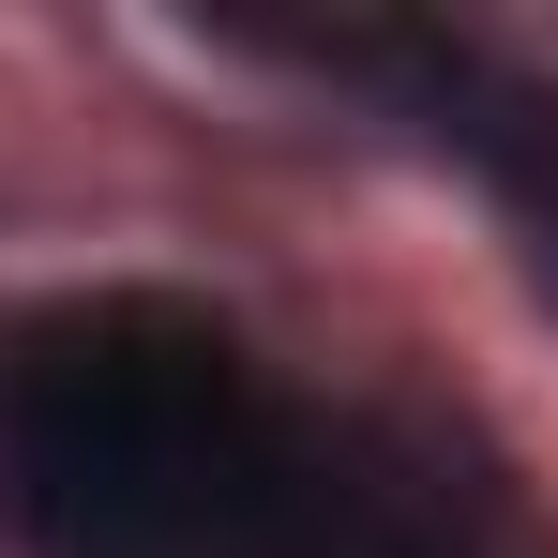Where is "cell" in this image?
Here are the masks:
<instances>
[{"mask_svg": "<svg viewBox=\"0 0 558 558\" xmlns=\"http://www.w3.org/2000/svg\"><path fill=\"white\" fill-rule=\"evenodd\" d=\"M257 468H272L257 363H242L196 302L106 287V302H61V317L15 348L0 483H15V513H31L46 558L211 544L227 513H257Z\"/></svg>", "mask_w": 558, "mask_h": 558, "instance_id": "1", "label": "cell"}, {"mask_svg": "<svg viewBox=\"0 0 558 558\" xmlns=\"http://www.w3.org/2000/svg\"><path fill=\"white\" fill-rule=\"evenodd\" d=\"M242 558H377L363 529H272V544H242Z\"/></svg>", "mask_w": 558, "mask_h": 558, "instance_id": "2", "label": "cell"}]
</instances>
